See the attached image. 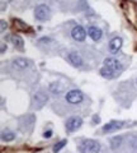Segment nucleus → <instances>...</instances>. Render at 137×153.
<instances>
[{"instance_id": "nucleus-6", "label": "nucleus", "mask_w": 137, "mask_h": 153, "mask_svg": "<svg viewBox=\"0 0 137 153\" xmlns=\"http://www.w3.org/2000/svg\"><path fill=\"white\" fill-rule=\"evenodd\" d=\"M126 126V123L125 121H116V120H112L109 121L108 124H105L104 126H103V133H111V131H117L119 130V129L125 128Z\"/></svg>"}, {"instance_id": "nucleus-5", "label": "nucleus", "mask_w": 137, "mask_h": 153, "mask_svg": "<svg viewBox=\"0 0 137 153\" xmlns=\"http://www.w3.org/2000/svg\"><path fill=\"white\" fill-rule=\"evenodd\" d=\"M83 125V119L79 117V116H71L67 119V121H66V131L67 133H73L75 130H78V129Z\"/></svg>"}, {"instance_id": "nucleus-13", "label": "nucleus", "mask_w": 137, "mask_h": 153, "mask_svg": "<svg viewBox=\"0 0 137 153\" xmlns=\"http://www.w3.org/2000/svg\"><path fill=\"white\" fill-rule=\"evenodd\" d=\"M10 40H12V44L15 46L17 49H22V47L24 46V41H23V38L19 35H13V36H10Z\"/></svg>"}, {"instance_id": "nucleus-15", "label": "nucleus", "mask_w": 137, "mask_h": 153, "mask_svg": "<svg viewBox=\"0 0 137 153\" xmlns=\"http://www.w3.org/2000/svg\"><path fill=\"white\" fill-rule=\"evenodd\" d=\"M14 138H15V134H14L13 131H10V130H5L1 134V140L3 142H12V140H14Z\"/></svg>"}, {"instance_id": "nucleus-3", "label": "nucleus", "mask_w": 137, "mask_h": 153, "mask_svg": "<svg viewBox=\"0 0 137 153\" xmlns=\"http://www.w3.org/2000/svg\"><path fill=\"white\" fill-rule=\"evenodd\" d=\"M34 17L37 21H41V22H45L50 17V8L46 5V4H40L37 5L34 9Z\"/></svg>"}, {"instance_id": "nucleus-16", "label": "nucleus", "mask_w": 137, "mask_h": 153, "mask_svg": "<svg viewBox=\"0 0 137 153\" xmlns=\"http://www.w3.org/2000/svg\"><path fill=\"white\" fill-rule=\"evenodd\" d=\"M66 143H67V140L66 139H62L61 142H59V143H56V144L53 146V148H52V151H53V153H57V152H60L62 148L66 146Z\"/></svg>"}, {"instance_id": "nucleus-4", "label": "nucleus", "mask_w": 137, "mask_h": 153, "mask_svg": "<svg viewBox=\"0 0 137 153\" xmlns=\"http://www.w3.org/2000/svg\"><path fill=\"white\" fill-rule=\"evenodd\" d=\"M103 66L111 69L113 73H116L117 75H119L121 70H122V65L116 57H107V59H104V61H103Z\"/></svg>"}, {"instance_id": "nucleus-12", "label": "nucleus", "mask_w": 137, "mask_h": 153, "mask_svg": "<svg viewBox=\"0 0 137 153\" xmlns=\"http://www.w3.org/2000/svg\"><path fill=\"white\" fill-rule=\"evenodd\" d=\"M13 65L15 66V68H19V69H26L31 65V63L28 59H26V57H17V59H14Z\"/></svg>"}, {"instance_id": "nucleus-14", "label": "nucleus", "mask_w": 137, "mask_h": 153, "mask_svg": "<svg viewBox=\"0 0 137 153\" xmlns=\"http://www.w3.org/2000/svg\"><path fill=\"white\" fill-rule=\"evenodd\" d=\"M100 75L103 76V78H107V79H112V78H114V76H117L116 73H113L111 69L105 68V66H103V68L100 69Z\"/></svg>"}, {"instance_id": "nucleus-18", "label": "nucleus", "mask_w": 137, "mask_h": 153, "mask_svg": "<svg viewBox=\"0 0 137 153\" xmlns=\"http://www.w3.org/2000/svg\"><path fill=\"white\" fill-rule=\"evenodd\" d=\"M1 32H5L7 31V28H8V25H7V22L4 21V19H1Z\"/></svg>"}, {"instance_id": "nucleus-22", "label": "nucleus", "mask_w": 137, "mask_h": 153, "mask_svg": "<svg viewBox=\"0 0 137 153\" xmlns=\"http://www.w3.org/2000/svg\"><path fill=\"white\" fill-rule=\"evenodd\" d=\"M7 49H8L7 45H3V46H1V54H4V52L7 51Z\"/></svg>"}, {"instance_id": "nucleus-17", "label": "nucleus", "mask_w": 137, "mask_h": 153, "mask_svg": "<svg viewBox=\"0 0 137 153\" xmlns=\"http://www.w3.org/2000/svg\"><path fill=\"white\" fill-rule=\"evenodd\" d=\"M121 142H122V138L121 137L113 138V139H112V148H113V149H116L117 147H119L121 146Z\"/></svg>"}, {"instance_id": "nucleus-1", "label": "nucleus", "mask_w": 137, "mask_h": 153, "mask_svg": "<svg viewBox=\"0 0 137 153\" xmlns=\"http://www.w3.org/2000/svg\"><path fill=\"white\" fill-rule=\"evenodd\" d=\"M100 143L94 139H85L78 146L79 153H99L100 152Z\"/></svg>"}, {"instance_id": "nucleus-8", "label": "nucleus", "mask_w": 137, "mask_h": 153, "mask_svg": "<svg viewBox=\"0 0 137 153\" xmlns=\"http://www.w3.org/2000/svg\"><path fill=\"white\" fill-rule=\"evenodd\" d=\"M122 45H123V41H122L121 37H113L109 42V51L112 54H117L121 50Z\"/></svg>"}, {"instance_id": "nucleus-21", "label": "nucleus", "mask_w": 137, "mask_h": 153, "mask_svg": "<svg viewBox=\"0 0 137 153\" xmlns=\"http://www.w3.org/2000/svg\"><path fill=\"white\" fill-rule=\"evenodd\" d=\"M99 120H100V119H99V117L97 116V115H95V116H94V117H93V121H94L93 124H98V123H99Z\"/></svg>"}, {"instance_id": "nucleus-7", "label": "nucleus", "mask_w": 137, "mask_h": 153, "mask_svg": "<svg viewBox=\"0 0 137 153\" xmlns=\"http://www.w3.org/2000/svg\"><path fill=\"white\" fill-rule=\"evenodd\" d=\"M71 37L75 41L83 42L85 40V37H86V31H85L84 27H81V26H75L71 31Z\"/></svg>"}, {"instance_id": "nucleus-9", "label": "nucleus", "mask_w": 137, "mask_h": 153, "mask_svg": "<svg viewBox=\"0 0 137 153\" xmlns=\"http://www.w3.org/2000/svg\"><path fill=\"white\" fill-rule=\"evenodd\" d=\"M67 59L70 61V64L74 65V66H76V68H80V66L83 65L81 56H80L76 51H71V52H70V54L67 55Z\"/></svg>"}, {"instance_id": "nucleus-20", "label": "nucleus", "mask_w": 137, "mask_h": 153, "mask_svg": "<svg viewBox=\"0 0 137 153\" xmlns=\"http://www.w3.org/2000/svg\"><path fill=\"white\" fill-rule=\"evenodd\" d=\"M43 137L45 138H51V137H52V130H51V129H50V130H46L43 133Z\"/></svg>"}, {"instance_id": "nucleus-11", "label": "nucleus", "mask_w": 137, "mask_h": 153, "mask_svg": "<svg viewBox=\"0 0 137 153\" xmlns=\"http://www.w3.org/2000/svg\"><path fill=\"white\" fill-rule=\"evenodd\" d=\"M47 100H48V96H47L43 91H40V92H37L34 94V97H33V101L36 102V106L37 107H42L43 105L47 102Z\"/></svg>"}, {"instance_id": "nucleus-23", "label": "nucleus", "mask_w": 137, "mask_h": 153, "mask_svg": "<svg viewBox=\"0 0 137 153\" xmlns=\"http://www.w3.org/2000/svg\"><path fill=\"white\" fill-rule=\"evenodd\" d=\"M136 84H137V78H136Z\"/></svg>"}, {"instance_id": "nucleus-19", "label": "nucleus", "mask_w": 137, "mask_h": 153, "mask_svg": "<svg viewBox=\"0 0 137 153\" xmlns=\"http://www.w3.org/2000/svg\"><path fill=\"white\" fill-rule=\"evenodd\" d=\"M40 42H41V44H50L51 38H48V37H42L41 40H40Z\"/></svg>"}, {"instance_id": "nucleus-10", "label": "nucleus", "mask_w": 137, "mask_h": 153, "mask_svg": "<svg viewBox=\"0 0 137 153\" xmlns=\"http://www.w3.org/2000/svg\"><path fill=\"white\" fill-rule=\"evenodd\" d=\"M88 35H89V37L92 38V40H94V41H99L102 38V36H103V32H102V30L100 28H98V27H95V26H90V27H88Z\"/></svg>"}, {"instance_id": "nucleus-2", "label": "nucleus", "mask_w": 137, "mask_h": 153, "mask_svg": "<svg viewBox=\"0 0 137 153\" xmlns=\"http://www.w3.org/2000/svg\"><path fill=\"white\" fill-rule=\"evenodd\" d=\"M65 98H66V101H67L69 103H71V105H79V103L83 102L84 94H83L81 91H79V89H71V91H69V92L66 93Z\"/></svg>"}]
</instances>
